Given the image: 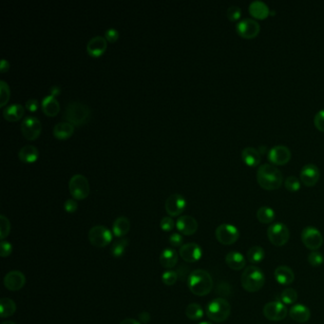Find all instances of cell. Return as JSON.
<instances>
[{
	"instance_id": "1",
	"label": "cell",
	"mask_w": 324,
	"mask_h": 324,
	"mask_svg": "<svg viewBox=\"0 0 324 324\" xmlns=\"http://www.w3.org/2000/svg\"><path fill=\"white\" fill-rule=\"evenodd\" d=\"M257 181L260 186L264 190H276L284 182V176L275 166L264 164L258 168Z\"/></svg>"
},
{
	"instance_id": "2",
	"label": "cell",
	"mask_w": 324,
	"mask_h": 324,
	"mask_svg": "<svg viewBox=\"0 0 324 324\" xmlns=\"http://www.w3.org/2000/svg\"><path fill=\"white\" fill-rule=\"evenodd\" d=\"M188 288L192 294L198 296L208 295L213 288V280L206 270L197 269L190 273L188 278Z\"/></svg>"
},
{
	"instance_id": "3",
	"label": "cell",
	"mask_w": 324,
	"mask_h": 324,
	"mask_svg": "<svg viewBox=\"0 0 324 324\" xmlns=\"http://www.w3.org/2000/svg\"><path fill=\"white\" fill-rule=\"evenodd\" d=\"M90 114L92 110L88 106L79 101H72L66 106L63 117L70 124L80 126L88 123Z\"/></svg>"
},
{
	"instance_id": "4",
	"label": "cell",
	"mask_w": 324,
	"mask_h": 324,
	"mask_svg": "<svg viewBox=\"0 0 324 324\" xmlns=\"http://www.w3.org/2000/svg\"><path fill=\"white\" fill-rule=\"evenodd\" d=\"M242 286L249 293L260 291L266 282L264 273L257 266H248L244 271L240 278Z\"/></svg>"
},
{
	"instance_id": "5",
	"label": "cell",
	"mask_w": 324,
	"mask_h": 324,
	"mask_svg": "<svg viewBox=\"0 0 324 324\" xmlns=\"http://www.w3.org/2000/svg\"><path fill=\"white\" fill-rule=\"evenodd\" d=\"M231 314V306L228 302L222 298L211 300L206 307V314L210 320L214 322H226Z\"/></svg>"
},
{
	"instance_id": "6",
	"label": "cell",
	"mask_w": 324,
	"mask_h": 324,
	"mask_svg": "<svg viewBox=\"0 0 324 324\" xmlns=\"http://www.w3.org/2000/svg\"><path fill=\"white\" fill-rule=\"evenodd\" d=\"M68 190L72 196L76 200L85 199L90 194V184L82 174H74L68 182Z\"/></svg>"
},
{
	"instance_id": "7",
	"label": "cell",
	"mask_w": 324,
	"mask_h": 324,
	"mask_svg": "<svg viewBox=\"0 0 324 324\" xmlns=\"http://www.w3.org/2000/svg\"><path fill=\"white\" fill-rule=\"evenodd\" d=\"M267 237L273 246H284L289 240L290 232L284 224L275 222L267 229Z\"/></svg>"
},
{
	"instance_id": "8",
	"label": "cell",
	"mask_w": 324,
	"mask_h": 324,
	"mask_svg": "<svg viewBox=\"0 0 324 324\" xmlns=\"http://www.w3.org/2000/svg\"><path fill=\"white\" fill-rule=\"evenodd\" d=\"M88 240L94 248H103L112 240V234L103 226H96L88 232Z\"/></svg>"
},
{
	"instance_id": "9",
	"label": "cell",
	"mask_w": 324,
	"mask_h": 324,
	"mask_svg": "<svg viewBox=\"0 0 324 324\" xmlns=\"http://www.w3.org/2000/svg\"><path fill=\"white\" fill-rule=\"evenodd\" d=\"M215 236L220 244L224 246H231L240 238V231L232 224H222L216 229Z\"/></svg>"
},
{
	"instance_id": "10",
	"label": "cell",
	"mask_w": 324,
	"mask_h": 324,
	"mask_svg": "<svg viewBox=\"0 0 324 324\" xmlns=\"http://www.w3.org/2000/svg\"><path fill=\"white\" fill-rule=\"evenodd\" d=\"M300 238L305 248L312 251H316L324 244V237L322 233L318 229L313 226L305 228L302 232Z\"/></svg>"
},
{
	"instance_id": "11",
	"label": "cell",
	"mask_w": 324,
	"mask_h": 324,
	"mask_svg": "<svg viewBox=\"0 0 324 324\" xmlns=\"http://www.w3.org/2000/svg\"><path fill=\"white\" fill-rule=\"evenodd\" d=\"M21 132L24 137L28 140H34L38 137L41 130L42 124L38 118L36 116H26L21 122Z\"/></svg>"
},
{
	"instance_id": "12",
	"label": "cell",
	"mask_w": 324,
	"mask_h": 324,
	"mask_svg": "<svg viewBox=\"0 0 324 324\" xmlns=\"http://www.w3.org/2000/svg\"><path fill=\"white\" fill-rule=\"evenodd\" d=\"M236 30L242 38L253 39L258 36L260 32V26L256 20L246 18L238 22Z\"/></svg>"
},
{
	"instance_id": "13",
	"label": "cell",
	"mask_w": 324,
	"mask_h": 324,
	"mask_svg": "<svg viewBox=\"0 0 324 324\" xmlns=\"http://www.w3.org/2000/svg\"><path fill=\"white\" fill-rule=\"evenodd\" d=\"M287 308L286 304L280 302H271L264 305V314L267 320L271 322H280L287 316Z\"/></svg>"
},
{
	"instance_id": "14",
	"label": "cell",
	"mask_w": 324,
	"mask_h": 324,
	"mask_svg": "<svg viewBox=\"0 0 324 324\" xmlns=\"http://www.w3.org/2000/svg\"><path fill=\"white\" fill-rule=\"evenodd\" d=\"M186 200L184 197L179 193H173L168 197L164 204L166 211L170 217L179 216L186 208Z\"/></svg>"
},
{
	"instance_id": "15",
	"label": "cell",
	"mask_w": 324,
	"mask_h": 324,
	"mask_svg": "<svg viewBox=\"0 0 324 324\" xmlns=\"http://www.w3.org/2000/svg\"><path fill=\"white\" fill-rule=\"evenodd\" d=\"M292 154L286 146H275L268 152V160L275 166H284L291 160Z\"/></svg>"
},
{
	"instance_id": "16",
	"label": "cell",
	"mask_w": 324,
	"mask_h": 324,
	"mask_svg": "<svg viewBox=\"0 0 324 324\" xmlns=\"http://www.w3.org/2000/svg\"><path fill=\"white\" fill-rule=\"evenodd\" d=\"M300 177V182L304 184L305 186L313 188L320 180V172L316 166H314L313 164H305L302 168Z\"/></svg>"
},
{
	"instance_id": "17",
	"label": "cell",
	"mask_w": 324,
	"mask_h": 324,
	"mask_svg": "<svg viewBox=\"0 0 324 324\" xmlns=\"http://www.w3.org/2000/svg\"><path fill=\"white\" fill-rule=\"evenodd\" d=\"M179 254L182 260H184L186 262H196L202 258V251L199 244L195 242H190L180 248Z\"/></svg>"
},
{
	"instance_id": "18",
	"label": "cell",
	"mask_w": 324,
	"mask_h": 324,
	"mask_svg": "<svg viewBox=\"0 0 324 324\" xmlns=\"http://www.w3.org/2000/svg\"><path fill=\"white\" fill-rule=\"evenodd\" d=\"M25 284V275L18 270L10 271L4 278V286L10 291H18L24 287Z\"/></svg>"
},
{
	"instance_id": "19",
	"label": "cell",
	"mask_w": 324,
	"mask_h": 324,
	"mask_svg": "<svg viewBox=\"0 0 324 324\" xmlns=\"http://www.w3.org/2000/svg\"><path fill=\"white\" fill-rule=\"evenodd\" d=\"M176 228L182 235L191 236L197 232L198 222L193 217L188 215H184L177 220Z\"/></svg>"
},
{
	"instance_id": "20",
	"label": "cell",
	"mask_w": 324,
	"mask_h": 324,
	"mask_svg": "<svg viewBox=\"0 0 324 324\" xmlns=\"http://www.w3.org/2000/svg\"><path fill=\"white\" fill-rule=\"evenodd\" d=\"M106 48V39L101 36H97L90 39V41L86 44V50L88 54L94 58L103 54Z\"/></svg>"
},
{
	"instance_id": "21",
	"label": "cell",
	"mask_w": 324,
	"mask_h": 324,
	"mask_svg": "<svg viewBox=\"0 0 324 324\" xmlns=\"http://www.w3.org/2000/svg\"><path fill=\"white\" fill-rule=\"evenodd\" d=\"M274 276L276 282H278L280 286H290L295 280V274L293 270L286 266L276 267Z\"/></svg>"
},
{
	"instance_id": "22",
	"label": "cell",
	"mask_w": 324,
	"mask_h": 324,
	"mask_svg": "<svg viewBox=\"0 0 324 324\" xmlns=\"http://www.w3.org/2000/svg\"><path fill=\"white\" fill-rule=\"evenodd\" d=\"M290 318L298 324H304L310 320L311 312L304 304H296L289 311Z\"/></svg>"
},
{
	"instance_id": "23",
	"label": "cell",
	"mask_w": 324,
	"mask_h": 324,
	"mask_svg": "<svg viewBox=\"0 0 324 324\" xmlns=\"http://www.w3.org/2000/svg\"><path fill=\"white\" fill-rule=\"evenodd\" d=\"M226 262L228 266L234 271L242 270L246 266V258L242 253L237 252V251L229 252L228 254L226 256Z\"/></svg>"
},
{
	"instance_id": "24",
	"label": "cell",
	"mask_w": 324,
	"mask_h": 324,
	"mask_svg": "<svg viewBox=\"0 0 324 324\" xmlns=\"http://www.w3.org/2000/svg\"><path fill=\"white\" fill-rule=\"evenodd\" d=\"M249 12L256 20H266L269 16L270 10L262 1H253L249 5Z\"/></svg>"
},
{
	"instance_id": "25",
	"label": "cell",
	"mask_w": 324,
	"mask_h": 324,
	"mask_svg": "<svg viewBox=\"0 0 324 324\" xmlns=\"http://www.w3.org/2000/svg\"><path fill=\"white\" fill-rule=\"evenodd\" d=\"M242 159L248 166L256 168L260 162L262 156L258 150L249 146L242 152Z\"/></svg>"
},
{
	"instance_id": "26",
	"label": "cell",
	"mask_w": 324,
	"mask_h": 324,
	"mask_svg": "<svg viewBox=\"0 0 324 324\" xmlns=\"http://www.w3.org/2000/svg\"><path fill=\"white\" fill-rule=\"evenodd\" d=\"M178 262V254L175 249L166 248L160 255V264L164 268H173Z\"/></svg>"
},
{
	"instance_id": "27",
	"label": "cell",
	"mask_w": 324,
	"mask_h": 324,
	"mask_svg": "<svg viewBox=\"0 0 324 324\" xmlns=\"http://www.w3.org/2000/svg\"><path fill=\"white\" fill-rule=\"evenodd\" d=\"M130 222L124 216L118 217L115 220L112 226V232L117 238H123L130 232Z\"/></svg>"
},
{
	"instance_id": "28",
	"label": "cell",
	"mask_w": 324,
	"mask_h": 324,
	"mask_svg": "<svg viewBox=\"0 0 324 324\" xmlns=\"http://www.w3.org/2000/svg\"><path fill=\"white\" fill-rule=\"evenodd\" d=\"M42 110L48 116H56L60 110V105L56 96H45L42 100Z\"/></svg>"
},
{
	"instance_id": "29",
	"label": "cell",
	"mask_w": 324,
	"mask_h": 324,
	"mask_svg": "<svg viewBox=\"0 0 324 324\" xmlns=\"http://www.w3.org/2000/svg\"><path fill=\"white\" fill-rule=\"evenodd\" d=\"M74 132V126L68 122H59L54 126V135L60 140H65L70 138Z\"/></svg>"
},
{
	"instance_id": "30",
	"label": "cell",
	"mask_w": 324,
	"mask_h": 324,
	"mask_svg": "<svg viewBox=\"0 0 324 324\" xmlns=\"http://www.w3.org/2000/svg\"><path fill=\"white\" fill-rule=\"evenodd\" d=\"M23 114H24V108L20 104H12L6 106L3 110L4 118L10 122L20 120Z\"/></svg>"
},
{
	"instance_id": "31",
	"label": "cell",
	"mask_w": 324,
	"mask_h": 324,
	"mask_svg": "<svg viewBox=\"0 0 324 324\" xmlns=\"http://www.w3.org/2000/svg\"><path fill=\"white\" fill-rule=\"evenodd\" d=\"M39 152L38 150L32 144H27L24 146L20 148L18 156L22 162H34L36 161L38 158Z\"/></svg>"
},
{
	"instance_id": "32",
	"label": "cell",
	"mask_w": 324,
	"mask_h": 324,
	"mask_svg": "<svg viewBox=\"0 0 324 324\" xmlns=\"http://www.w3.org/2000/svg\"><path fill=\"white\" fill-rule=\"evenodd\" d=\"M264 256H266V252H264V248H260L258 246H255L249 248L248 253H246L248 260L252 264H260L264 260Z\"/></svg>"
},
{
	"instance_id": "33",
	"label": "cell",
	"mask_w": 324,
	"mask_h": 324,
	"mask_svg": "<svg viewBox=\"0 0 324 324\" xmlns=\"http://www.w3.org/2000/svg\"><path fill=\"white\" fill-rule=\"evenodd\" d=\"M0 310H1V318H9L16 313V302L9 298H3L0 300Z\"/></svg>"
},
{
	"instance_id": "34",
	"label": "cell",
	"mask_w": 324,
	"mask_h": 324,
	"mask_svg": "<svg viewBox=\"0 0 324 324\" xmlns=\"http://www.w3.org/2000/svg\"><path fill=\"white\" fill-rule=\"evenodd\" d=\"M275 218H276L275 211L272 210L271 208L262 206V208H260L258 210L257 219L262 224H272Z\"/></svg>"
},
{
	"instance_id": "35",
	"label": "cell",
	"mask_w": 324,
	"mask_h": 324,
	"mask_svg": "<svg viewBox=\"0 0 324 324\" xmlns=\"http://www.w3.org/2000/svg\"><path fill=\"white\" fill-rule=\"evenodd\" d=\"M128 244V240L126 238H119L112 244L110 248V253L115 258L122 257L126 252Z\"/></svg>"
},
{
	"instance_id": "36",
	"label": "cell",
	"mask_w": 324,
	"mask_h": 324,
	"mask_svg": "<svg viewBox=\"0 0 324 324\" xmlns=\"http://www.w3.org/2000/svg\"><path fill=\"white\" fill-rule=\"evenodd\" d=\"M186 314L190 320H198L202 318L204 310L200 304H190L188 305V307L186 309Z\"/></svg>"
},
{
	"instance_id": "37",
	"label": "cell",
	"mask_w": 324,
	"mask_h": 324,
	"mask_svg": "<svg viewBox=\"0 0 324 324\" xmlns=\"http://www.w3.org/2000/svg\"><path fill=\"white\" fill-rule=\"evenodd\" d=\"M298 300V293L293 288H286L280 294V300L284 304H293Z\"/></svg>"
},
{
	"instance_id": "38",
	"label": "cell",
	"mask_w": 324,
	"mask_h": 324,
	"mask_svg": "<svg viewBox=\"0 0 324 324\" xmlns=\"http://www.w3.org/2000/svg\"><path fill=\"white\" fill-rule=\"evenodd\" d=\"M10 86L4 80H1L0 81V105L1 106H4L7 104V102L9 101V98H10Z\"/></svg>"
},
{
	"instance_id": "39",
	"label": "cell",
	"mask_w": 324,
	"mask_h": 324,
	"mask_svg": "<svg viewBox=\"0 0 324 324\" xmlns=\"http://www.w3.org/2000/svg\"><path fill=\"white\" fill-rule=\"evenodd\" d=\"M10 231V224L9 219L4 216L1 215L0 216V238L2 240H4L6 237L9 236Z\"/></svg>"
},
{
	"instance_id": "40",
	"label": "cell",
	"mask_w": 324,
	"mask_h": 324,
	"mask_svg": "<svg viewBox=\"0 0 324 324\" xmlns=\"http://www.w3.org/2000/svg\"><path fill=\"white\" fill-rule=\"evenodd\" d=\"M286 190L290 192H296L300 190L302 184L300 180H298L296 176H288L286 179Z\"/></svg>"
},
{
	"instance_id": "41",
	"label": "cell",
	"mask_w": 324,
	"mask_h": 324,
	"mask_svg": "<svg viewBox=\"0 0 324 324\" xmlns=\"http://www.w3.org/2000/svg\"><path fill=\"white\" fill-rule=\"evenodd\" d=\"M308 262L310 266L316 267L322 266L324 262V255L320 252L318 251H312L308 256Z\"/></svg>"
},
{
	"instance_id": "42",
	"label": "cell",
	"mask_w": 324,
	"mask_h": 324,
	"mask_svg": "<svg viewBox=\"0 0 324 324\" xmlns=\"http://www.w3.org/2000/svg\"><path fill=\"white\" fill-rule=\"evenodd\" d=\"M178 274L175 271H166L162 274V282L166 286H172L177 282L178 280Z\"/></svg>"
},
{
	"instance_id": "43",
	"label": "cell",
	"mask_w": 324,
	"mask_h": 324,
	"mask_svg": "<svg viewBox=\"0 0 324 324\" xmlns=\"http://www.w3.org/2000/svg\"><path fill=\"white\" fill-rule=\"evenodd\" d=\"M226 16L230 21L236 22L242 16V10L240 9V7H238V6H231L226 10Z\"/></svg>"
},
{
	"instance_id": "44",
	"label": "cell",
	"mask_w": 324,
	"mask_h": 324,
	"mask_svg": "<svg viewBox=\"0 0 324 324\" xmlns=\"http://www.w3.org/2000/svg\"><path fill=\"white\" fill-rule=\"evenodd\" d=\"M314 124L320 132H324V110L318 112L314 117Z\"/></svg>"
},
{
	"instance_id": "45",
	"label": "cell",
	"mask_w": 324,
	"mask_h": 324,
	"mask_svg": "<svg viewBox=\"0 0 324 324\" xmlns=\"http://www.w3.org/2000/svg\"><path fill=\"white\" fill-rule=\"evenodd\" d=\"M12 252V246L10 242L6 240H2L0 244V256L2 258L9 257Z\"/></svg>"
},
{
	"instance_id": "46",
	"label": "cell",
	"mask_w": 324,
	"mask_h": 324,
	"mask_svg": "<svg viewBox=\"0 0 324 324\" xmlns=\"http://www.w3.org/2000/svg\"><path fill=\"white\" fill-rule=\"evenodd\" d=\"M184 238L179 233H172L170 237V244L172 248H181L184 244Z\"/></svg>"
},
{
	"instance_id": "47",
	"label": "cell",
	"mask_w": 324,
	"mask_h": 324,
	"mask_svg": "<svg viewBox=\"0 0 324 324\" xmlns=\"http://www.w3.org/2000/svg\"><path fill=\"white\" fill-rule=\"evenodd\" d=\"M160 226H161V228H162L164 231L170 232V231H172V229L174 228V226H175V222H174V220H173L172 217H164V218L161 220Z\"/></svg>"
},
{
	"instance_id": "48",
	"label": "cell",
	"mask_w": 324,
	"mask_h": 324,
	"mask_svg": "<svg viewBox=\"0 0 324 324\" xmlns=\"http://www.w3.org/2000/svg\"><path fill=\"white\" fill-rule=\"evenodd\" d=\"M119 38V32L117 30L114 28H110L106 30L105 32V38L110 41V42H115Z\"/></svg>"
},
{
	"instance_id": "49",
	"label": "cell",
	"mask_w": 324,
	"mask_h": 324,
	"mask_svg": "<svg viewBox=\"0 0 324 324\" xmlns=\"http://www.w3.org/2000/svg\"><path fill=\"white\" fill-rule=\"evenodd\" d=\"M77 208H78V204H77L76 200H74V199H68L64 204V208L68 213L76 212Z\"/></svg>"
},
{
	"instance_id": "50",
	"label": "cell",
	"mask_w": 324,
	"mask_h": 324,
	"mask_svg": "<svg viewBox=\"0 0 324 324\" xmlns=\"http://www.w3.org/2000/svg\"><path fill=\"white\" fill-rule=\"evenodd\" d=\"M38 101L36 99H29L26 102V108L29 110L30 112H36L38 108Z\"/></svg>"
},
{
	"instance_id": "51",
	"label": "cell",
	"mask_w": 324,
	"mask_h": 324,
	"mask_svg": "<svg viewBox=\"0 0 324 324\" xmlns=\"http://www.w3.org/2000/svg\"><path fill=\"white\" fill-rule=\"evenodd\" d=\"M139 320L144 324H148L150 320V314L148 312H142L139 314Z\"/></svg>"
},
{
	"instance_id": "52",
	"label": "cell",
	"mask_w": 324,
	"mask_h": 324,
	"mask_svg": "<svg viewBox=\"0 0 324 324\" xmlns=\"http://www.w3.org/2000/svg\"><path fill=\"white\" fill-rule=\"evenodd\" d=\"M9 68H10L9 62L6 59H2L1 60V66H0V72H7L9 70Z\"/></svg>"
},
{
	"instance_id": "53",
	"label": "cell",
	"mask_w": 324,
	"mask_h": 324,
	"mask_svg": "<svg viewBox=\"0 0 324 324\" xmlns=\"http://www.w3.org/2000/svg\"><path fill=\"white\" fill-rule=\"evenodd\" d=\"M50 92H52V96H58V94H60L61 88H60V86H52V88H50Z\"/></svg>"
},
{
	"instance_id": "54",
	"label": "cell",
	"mask_w": 324,
	"mask_h": 324,
	"mask_svg": "<svg viewBox=\"0 0 324 324\" xmlns=\"http://www.w3.org/2000/svg\"><path fill=\"white\" fill-rule=\"evenodd\" d=\"M120 324H140V322L134 318H126L124 320H122Z\"/></svg>"
},
{
	"instance_id": "55",
	"label": "cell",
	"mask_w": 324,
	"mask_h": 324,
	"mask_svg": "<svg viewBox=\"0 0 324 324\" xmlns=\"http://www.w3.org/2000/svg\"><path fill=\"white\" fill-rule=\"evenodd\" d=\"M2 324H16L14 322H3Z\"/></svg>"
},
{
	"instance_id": "56",
	"label": "cell",
	"mask_w": 324,
	"mask_h": 324,
	"mask_svg": "<svg viewBox=\"0 0 324 324\" xmlns=\"http://www.w3.org/2000/svg\"><path fill=\"white\" fill-rule=\"evenodd\" d=\"M200 324H211V322H200Z\"/></svg>"
}]
</instances>
